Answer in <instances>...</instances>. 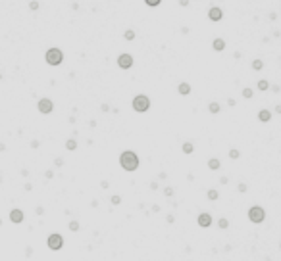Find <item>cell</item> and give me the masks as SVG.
<instances>
[{"instance_id": "cell-9", "label": "cell", "mask_w": 281, "mask_h": 261, "mask_svg": "<svg viewBox=\"0 0 281 261\" xmlns=\"http://www.w3.org/2000/svg\"><path fill=\"white\" fill-rule=\"evenodd\" d=\"M10 221L12 223H21L23 221V211H21V209H12L10 211Z\"/></svg>"}, {"instance_id": "cell-18", "label": "cell", "mask_w": 281, "mask_h": 261, "mask_svg": "<svg viewBox=\"0 0 281 261\" xmlns=\"http://www.w3.org/2000/svg\"><path fill=\"white\" fill-rule=\"evenodd\" d=\"M66 148H68V150H75V148H77V142H75V140H68V142H66Z\"/></svg>"}, {"instance_id": "cell-5", "label": "cell", "mask_w": 281, "mask_h": 261, "mask_svg": "<svg viewBox=\"0 0 281 261\" xmlns=\"http://www.w3.org/2000/svg\"><path fill=\"white\" fill-rule=\"evenodd\" d=\"M46 244H48V248L50 250H62V246H64V238H62V234H58V233H54V234H50L48 238H46Z\"/></svg>"}, {"instance_id": "cell-22", "label": "cell", "mask_w": 281, "mask_h": 261, "mask_svg": "<svg viewBox=\"0 0 281 261\" xmlns=\"http://www.w3.org/2000/svg\"><path fill=\"white\" fill-rule=\"evenodd\" d=\"M112 204L114 206H119L121 204V198H119V196H112Z\"/></svg>"}, {"instance_id": "cell-29", "label": "cell", "mask_w": 281, "mask_h": 261, "mask_svg": "<svg viewBox=\"0 0 281 261\" xmlns=\"http://www.w3.org/2000/svg\"><path fill=\"white\" fill-rule=\"evenodd\" d=\"M239 192H247V184H239Z\"/></svg>"}, {"instance_id": "cell-12", "label": "cell", "mask_w": 281, "mask_h": 261, "mask_svg": "<svg viewBox=\"0 0 281 261\" xmlns=\"http://www.w3.org/2000/svg\"><path fill=\"white\" fill-rule=\"evenodd\" d=\"M191 92V85L189 83H181V85H179V94H183V96H185V94H189Z\"/></svg>"}, {"instance_id": "cell-3", "label": "cell", "mask_w": 281, "mask_h": 261, "mask_svg": "<svg viewBox=\"0 0 281 261\" xmlns=\"http://www.w3.org/2000/svg\"><path fill=\"white\" fill-rule=\"evenodd\" d=\"M148 108H150V100L145 96V94H139V96H135L133 98V110L135 112H146L148 110Z\"/></svg>"}, {"instance_id": "cell-4", "label": "cell", "mask_w": 281, "mask_h": 261, "mask_svg": "<svg viewBox=\"0 0 281 261\" xmlns=\"http://www.w3.org/2000/svg\"><path fill=\"white\" fill-rule=\"evenodd\" d=\"M248 219H250L252 223H262V221L266 219V211H264L260 206H252V207L248 209Z\"/></svg>"}, {"instance_id": "cell-31", "label": "cell", "mask_w": 281, "mask_h": 261, "mask_svg": "<svg viewBox=\"0 0 281 261\" xmlns=\"http://www.w3.org/2000/svg\"><path fill=\"white\" fill-rule=\"evenodd\" d=\"M0 79H2V73H0Z\"/></svg>"}, {"instance_id": "cell-17", "label": "cell", "mask_w": 281, "mask_h": 261, "mask_svg": "<svg viewBox=\"0 0 281 261\" xmlns=\"http://www.w3.org/2000/svg\"><path fill=\"white\" fill-rule=\"evenodd\" d=\"M206 196H208V200H212V202H214V200H218V190H208Z\"/></svg>"}, {"instance_id": "cell-6", "label": "cell", "mask_w": 281, "mask_h": 261, "mask_svg": "<svg viewBox=\"0 0 281 261\" xmlns=\"http://www.w3.org/2000/svg\"><path fill=\"white\" fill-rule=\"evenodd\" d=\"M52 110H54L52 100H48V98H41V100H39V112H41V113H50Z\"/></svg>"}, {"instance_id": "cell-11", "label": "cell", "mask_w": 281, "mask_h": 261, "mask_svg": "<svg viewBox=\"0 0 281 261\" xmlns=\"http://www.w3.org/2000/svg\"><path fill=\"white\" fill-rule=\"evenodd\" d=\"M258 119H260L262 123H268V121L271 119V113H270L268 110H262L260 113H258Z\"/></svg>"}, {"instance_id": "cell-25", "label": "cell", "mask_w": 281, "mask_h": 261, "mask_svg": "<svg viewBox=\"0 0 281 261\" xmlns=\"http://www.w3.org/2000/svg\"><path fill=\"white\" fill-rule=\"evenodd\" d=\"M145 2H146L148 6H158V4L162 2V0H145Z\"/></svg>"}, {"instance_id": "cell-16", "label": "cell", "mask_w": 281, "mask_h": 261, "mask_svg": "<svg viewBox=\"0 0 281 261\" xmlns=\"http://www.w3.org/2000/svg\"><path fill=\"white\" fill-rule=\"evenodd\" d=\"M208 110H210V113H218V112H220V104H218V102H212Z\"/></svg>"}, {"instance_id": "cell-20", "label": "cell", "mask_w": 281, "mask_h": 261, "mask_svg": "<svg viewBox=\"0 0 281 261\" xmlns=\"http://www.w3.org/2000/svg\"><path fill=\"white\" fill-rule=\"evenodd\" d=\"M239 156H241V152H239V150H235V148H233L231 152H229V157H231V159H237Z\"/></svg>"}, {"instance_id": "cell-30", "label": "cell", "mask_w": 281, "mask_h": 261, "mask_svg": "<svg viewBox=\"0 0 281 261\" xmlns=\"http://www.w3.org/2000/svg\"><path fill=\"white\" fill-rule=\"evenodd\" d=\"M164 192H166V196H171V194H174V190H171V188H166Z\"/></svg>"}, {"instance_id": "cell-33", "label": "cell", "mask_w": 281, "mask_h": 261, "mask_svg": "<svg viewBox=\"0 0 281 261\" xmlns=\"http://www.w3.org/2000/svg\"><path fill=\"white\" fill-rule=\"evenodd\" d=\"M279 250H281V244H279Z\"/></svg>"}, {"instance_id": "cell-15", "label": "cell", "mask_w": 281, "mask_h": 261, "mask_svg": "<svg viewBox=\"0 0 281 261\" xmlns=\"http://www.w3.org/2000/svg\"><path fill=\"white\" fill-rule=\"evenodd\" d=\"M183 152H185V154H193V152H194V146H193L191 142H185V144H183Z\"/></svg>"}, {"instance_id": "cell-27", "label": "cell", "mask_w": 281, "mask_h": 261, "mask_svg": "<svg viewBox=\"0 0 281 261\" xmlns=\"http://www.w3.org/2000/svg\"><path fill=\"white\" fill-rule=\"evenodd\" d=\"M29 8H31V10H37V8H39V2H35V0H33V2L29 4Z\"/></svg>"}, {"instance_id": "cell-24", "label": "cell", "mask_w": 281, "mask_h": 261, "mask_svg": "<svg viewBox=\"0 0 281 261\" xmlns=\"http://www.w3.org/2000/svg\"><path fill=\"white\" fill-rule=\"evenodd\" d=\"M243 96H244V98H252V90H250V89H244V90H243Z\"/></svg>"}, {"instance_id": "cell-1", "label": "cell", "mask_w": 281, "mask_h": 261, "mask_svg": "<svg viewBox=\"0 0 281 261\" xmlns=\"http://www.w3.org/2000/svg\"><path fill=\"white\" fill-rule=\"evenodd\" d=\"M119 165H121L125 171H135L137 167H139V157H137L135 152L125 150L123 154L119 156Z\"/></svg>"}, {"instance_id": "cell-28", "label": "cell", "mask_w": 281, "mask_h": 261, "mask_svg": "<svg viewBox=\"0 0 281 261\" xmlns=\"http://www.w3.org/2000/svg\"><path fill=\"white\" fill-rule=\"evenodd\" d=\"M133 37H135V35H133V31H127V33H125V39H127V40H131Z\"/></svg>"}, {"instance_id": "cell-14", "label": "cell", "mask_w": 281, "mask_h": 261, "mask_svg": "<svg viewBox=\"0 0 281 261\" xmlns=\"http://www.w3.org/2000/svg\"><path fill=\"white\" fill-rule=\"evenodd\" d=\"M208 167H210L212 171H216V169H220V159H210V161H208Z\"/></svg>"}, {"instance_id": "cell-32", "label": "cell", "mask_w": 281, "mask_h": 261, "mask_svg": "<svg viewBox=\"0 0 281 261\" xmlns=\"http://www.w3.org/2000/svg\"><path fill=\"white\" fill-rule=\"evenodd\" d=\"M0 225H2V219H0Z\"/></svg>"}, {"instance_id": "cell-2", "label": "cell", "mask_w": 281, "mask_h": 261, "mask_svg": "<svg viewBox=\"0 0 281 261\" xmlns=\"http://www.w3.org/2000/svg\"><path fill=\"white\" fill-rule=\"evenodd\" d=\"M45 58H46V63L48 65H60L62 60H64V54H62L60 48H50L48 52L45 54Z\"/></svg>"}, {"instance_id": "cell-7", "label": "cell", "mask_w": 281, "mask_h": 261, "mask_svg": "<svg viewBox=\"0 0 281 261\" xmlns=\"http://www.w3.org/2000/svg\"><path fill=\"white\" fill-rule=\"evenodd\" d=\"M118 65L121 69H129L133 65V58L129 56V54H121L119 58H118Z\"/></svg>"}, {"instance_id": "cell-21", "label": "cell", "mask_w": 281, "mask_h": 261, "mask_svg": "<svg viewBox=\"0 0 281 261\" xmlns=\"http://www.w3.org/2000/svg\"><path fill=\"white\" fill-rule=\"evenodd\" d=\"M69 230L77 233V230H79V223H77V221H71V223H69Z\"/></svg>"}, {"instance_id": "cell-13", "label": "cell", "mask_w": 281, "mask_h": 261, "mask_svg": "<svg viewBox=\"0 0 281 261\" xmlns=\"http://www.w3.org/2000/svg\"><path fill=\"white\" fill-rule=\"evenodd\" d=\"M223 48H225V42H223L221 39H216L214 40V50H218V52H220V50H223Z\"/></svg>"}, {"instance_id": "cell-19", "label": "cell", "mask_w": 281, "mask_h": 261, "mask_svg": "<svg viewBox=\"0 0 281 261\" xmlns=\"http://www.w3.org/2000/svg\"><path fill=\"white\" fill-rule=\"evenodd\" d=\"M218 227H220V229H227V227H229V221H227V219H220V221H218Z\"/></svg>"}, {"instance_id": "cell-8", "label": "cell", "mask_w": 281, "mask_h": 261, "mask_svg": "<svg viewBox=\"0 0 281 261\" xmlns=\"http://www.w3.org/2000/svg\"><path fill=\"white\" fill-rule=\"evenodd\" d=\"M197 223H198V227L208 229V227L212 225V215H210V213H200L198 219H197Z\"/></svg>"}, {"instance_id": "cell-10", "label": "cell", "mask_w": 281, "mask_h": 261, "mask_svg": "<svg viewBox=\"0 0 281 261\" xmlns=\"http://www.w3.org/2000/svg\"><path fill=\"white\" fill-rule=\"evenodd\" d=\"M210 19L212 21H220L221 19V10L220 8H212L210 10Z\"/></svg>"}, {"instance_id": "cell-23", "label": "cell", "mask_w": 281, "mask_h": 261, "mask_svg": "<svg viewBox=\"0 0 281 261\" xmlns=\"http://www.w3.org/2000/svg\"><path fill=\"white\" fill-rule=\"evenodd\" d=\"M258 89H260V90H266V89H268V81H260V83H258Z\"/></svg>"}, {"instance_id": "cell-26", "label": "cell", "mask_w": 281, "mask_h": 261, "mask_svg": "<svg viewBox=\"0 0 281 261\" xmlns=\"http://www.w3.org/2000/svg\"><path fill=\"white\" fill-rule=\"evenodd\" d=\"M252 67H254V69H262V62H260V60H254V63H252Z\"/></svg>"}]
</instances>
